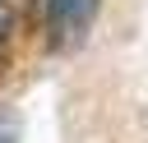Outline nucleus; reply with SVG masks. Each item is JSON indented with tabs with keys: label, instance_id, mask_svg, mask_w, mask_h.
<instances>
[{
	"label": "nucleus",
	"instance_id": "3",
	"mask_svg": "<svg viewBox=\"0 0 148 143\" xmlns=\"http://www.w3.org/2000/svg\"><path fill=\"white\" fill-rule=\"evenodd\" d=\"M0 143H18V115L9 106H0Z\"/></svg>",
	"mask_w": 148,
	"mask_h": 143
},
{
	"label": "nucleus",
	"instance_id": "2",
	"mask_svg": "<svg viewBox=\"0 0 148 143\" xmlns=\"http://www.w3.org/2000/svg\"><path fill=\"white\" fill-rule=\"evenodd\" d=\"M14 23H18L14 5H9V0H0V51H5V46H9V37H14Z\"/></svg>",
	"mask_w": 148,
	"mask_h": 143
},
{
	"label": "nucleus",
	"instance_id": "4",
	"mask_svg": "<svg viewBox=\"0 0 148 143\" xmlns=\"http://www.w3.org/2000/svg\"><path fill=\"white\" fill-rule=\"evenodd\" d=\"M46 5H51V0H32V18H37V23H42V14H46Z\"/></svg>",
	"mask_w": 148,
	"mask_h": 143
},
{
	"label": "nucleus",
	"instance_id": "1",
	"mask_svg": "<svg viewBox=\"0 0 148 143\" xmlns=\"http://www.w3.org/2000/svg\"><path fill=\"white\" fill-rule=\"evenodd\" d=\"M97 9H102V0H51L42 14V28L51 32L56 46H74L88 32V23L97 18Z\"/></svg>",
	"mask_w": 148,
	"mask_h": 143
}]
</instances>
